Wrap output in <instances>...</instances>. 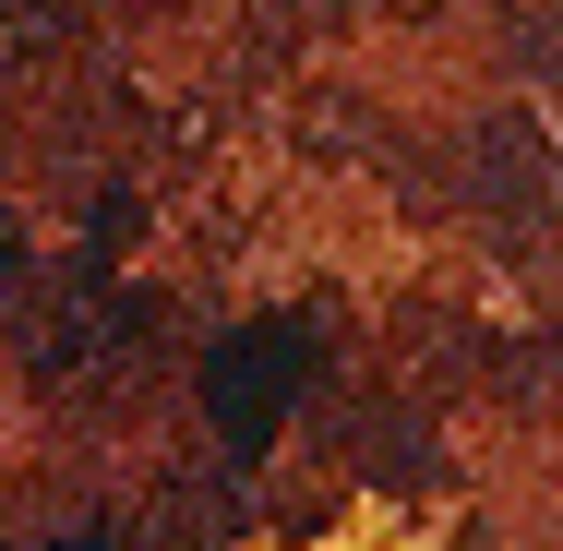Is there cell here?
<instances>
[{
	"label": "cell",
	"mask_w": 563,
	"mask_h": 551,
	"mask_svg": "<svg viewBox=\"0 0 563 551\" xmlns=\"http://www.w3.org/2000/svg\"><path fill=\"white\" fill-rule=\"evenodd\" d=\"M300 384H312V324L288 312V324H240L217 348V372H205V408H217L228 443H264L288 408H300Z\"/></svg>",
	"instance_id": "6da1fadb"
}]
</instances>
